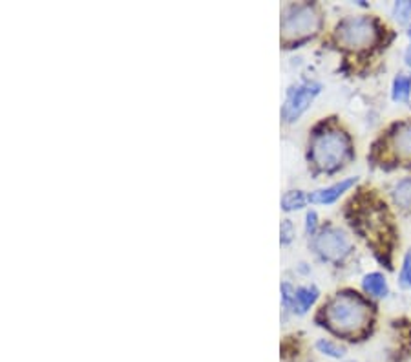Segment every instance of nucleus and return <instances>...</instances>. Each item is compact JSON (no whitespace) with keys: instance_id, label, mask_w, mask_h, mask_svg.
<instances>
[{"instance_id":"obj_1","label":"nucleus","mask_w":411,"mask_h":362,"mask_svg":"<svg viewBox=\"0 0 411 362\" xmlns=\"http://www.w3.org/2000/svg\"><path fill=\"white\" fill-rule=\"evenodd\" d=\"M326 322L339 335H356L369 324V306L356 293H339L324 307Z\"/></svg>"},{"instance_id":"obj_2","label":"nucleus","mask_w":411,"mask_h":362,"mask_svg":"<svg viewBox=\"0 0 411 362\" xmlns=\"http://www.w3.org/2000/svg\"><path fill=\"white\" fill-rule=\"evenodd\" d=\"M349 139L340 130H326L314 137L311 158L322 171H336L349 156Z\"/></svg>"},{"instance_id":"obj_3","label":"nucleus","mask_w":411,"mask_h":362,"mask_svg":"<svg viewBox=\"0 0 411 362\" xmlns=\"http://www.w3.org/2000/svg\"><path fill=\"white\" fill-rule=\"evenodd\" d=\"M320 28V13L311 4H292L283 11L282 31L285 38H304Z\"/></svg>"},{"instance_id":"obj_4","label":"nucleus","mask_w":411,"mask_h":362,"mask_svg":"<svg viewBox=\"0 0 411 362\" xmlns=\"http://www.w3.org/2000/svg\"><path fill=\"white\" fill-rule=\"evenodd\" d=\"M378 30L375 22L368 17L346 18L336 28V38L347 48H369L377 41Z\"/></svg>"},{"instance_id":"obj_5","label":"nucleus","mask_w":411,"mask_h":362,"mask_svg":"<svg viewBox=\"0 0 411 362\" xmlns=\"http://www.w3.org/2000/svg\"><path fill=\"white\" fill-rule=\"evenodd\" d=\"M314 251L320 258L333 264H339L351 252V242L346 236V233L334 227H327L314 238Z\"/></svg>"},{"instance_id":"obj_6","label":"nucleus","mask_w":411,"mask_h":362,"mask_svg":"<svg viewBox=\"0 0 411 362\" xmlns=\"http://www.w3.org/2000/svg\"><path fill=\"white\" fill-rule=\"evenodd\" d=\"M322 85L318 82H305V85L295 86V88L289 90L287 99H285V105L282 108V117L287 123H292L304 114L309 108V105L314 101L318 94H320Z\"/></svg>"},{"instance_id":"obj_7","label":"nucleus","mask_w":411,"mask_h":362,"mask_svg":"<svg viewBox=\"0 0 411 362\" xmlns=\"http://www.w3.org/2000/svg\"><path fill=\"white\" fill-rule=\"evenodd\" d=\"M356 181H358V178L342 179V181L331 185V187L320 188V191L313 192V194H309V201H311V203H322V205L334 203V201L342 196L344 192H347L351 187H355Z\"/></svg>"},{"instance_id":"obj_8","label":"nucleus","mask_w":411,"mask_h":362,"mask_svg":"<svg viewBox=\"0 0 411 362\" xmlns=\"http://www.w3.org/2000/svg\"><path fill=\"white\" fill-rule=\"evenodd\" d=\"M391 143L400 158L411 159V123L400 124L397 132L391 136Z\"/></svg>"},{"instance_id":"obj_9","label":"nucleus","mask_w":411,"mask_h":362,"mask_svg":"<svg viewBox=\"0 0 411 362\" xmlns=\"http://www.w3.org/2000/svg\"><path fill=\"white\" fill-rule=\"evenodd\" d=\"M318 294H320V291L317 289V286L300 287V289L295 291V297H292L291 306L295 307L296 313H300V315H304V313L307 312L309 307H311L314 302H317Z\"/></svg>"},{"instance_id":"obj_10","label":"nucleus","mask_w":411,"mask_h":362,"mask_svg":"<svg viewBox=\"0 0 411 362\" xmlns=\"http://www.w3.org/2000/svg\"><path fill=\"white\" fill-rule=\"evenodd\" d=\"M362 287H364L366 293L373 294V297H385L388 294V282H385V277L380 273H369L366 275L364 280H362Z\"/></svg>"},{"instance_id":"obj_11","label":"nucleus","mask_w":411,"mask_h":362,"mask_svg":"<svg viewBox=\"0 0 411 362\" xmlns=\"http://www.w3.org/2000/svg\"><path fill=\"white\" fill-rule=\"evenodd\" d=\"M411 94V77L406 73H398L393 81V90H391V97L397 102H407Z\"/></svg>"},{"instance_id":"obj_12","label":"nucleus","mask_w":411,"mask_h":362,"mask_svg":"<svg viewBox=\"0 0 411 362\" xmlns=\"http://www.w3.org/2000/svg\"><path fill=\"white\" fill-rule=\"evenodd\" d=\"M393 200L395 203L404 207V209H410L411 207V178L400 179L393 188Z\"/></svg>"},{"instance_id":"obj_13","label":"nucleus","mask_w":411,"mask_h":362,"mask_svg":"<svg viewBox=\"0 0 411 362\" xmlns=\"http://www.w3.org/2000/svg\"><path fill=\"white\" fill-rule=\"evenodd\" d=\"M307 201H309V196H305L302 191H291L282 198V209L291 213V211L302 209Z\"/></svg>"},{"instance_id":"obj_14","label":"nucleus","mask_w":411,"mask_h":362,"mask_svg":"<svg viewBox=\"0 0 411 362\" xmlns=\"http://www.w3.org/2000/svg\"><path fill=\"white\" fill-rule=\"evenodd\" d=\"M317 350L320 351L322 355H326V357L331 358H342L344 355H346V348L336 344V342L329 341V339H320V341L317 342Z\"/></svg>"},{"instance_id":"obj_15","label":"nucleus","mask_w":411,"mask_h":362,"mask_svg":"<svg viewBox=\"0 0 411 362\" xmlns=\"http://www.w3.org/2000/svg\"><path fill=\"white\" fill-rule=\"evenodd\" d=\"M398 284L402 289H411V249L406 252L402 260V269L398 275Z\"/></svg>"},{"instance_id":"obj_16","label":"nucleus","mask_w":411,"mask_h":362,"mask_svg":"<svg viewBox=\"0 0 411 362\" xmlns=\"http://www.w3.org/2000/svg\"><path fill=\"white\" fill-rule=\"evenodd\" d=\"M393 15L398 22H407L411 18V2H397Z\"/></svg>"},{"instance_id":"obj_17","label":"nucleus","mask_w":411,"mask_h":362,"mask_svg":"<svg viewBox=\"0 0 411 362\" xmlns=\"http://www.w3.org/2000/svg\"><path fill=\"white\" fill-rule=\"evenodd\" d=\"M317 227H318L317 213H314V211H309L307 216H305V230H307V235L313 236L314 233H317Z\"/></svg>"},{"instance_id":"obj_18","label":"nucleus","mask_w":411,"mask_h":362,"mask_svg":"<svg viewBox=\"0 0 411 362\" xmlns=\"http://www.w3.org/2000/svg\"><path fill=\"white\" fill-rule=\"evenodd\" d=\"M280 235H282V243H289L292 240V223L289 220L282 222V227H280Z\"/></svg>"},{"instance_id":"obj_19","label":"nucleus","mask_w":411,"mask_h":362,"mask_svg":"<svg viewBox=\"0 0 411 362\" xmlns=\"http://www.w3.org/2000/svg\"><path fill=\"white\" fill-rule=\"evenodd\" d=\"M404 60H406V64L411 68V46L406 50V55H404Z\"/></svg>"}]
</instances>
